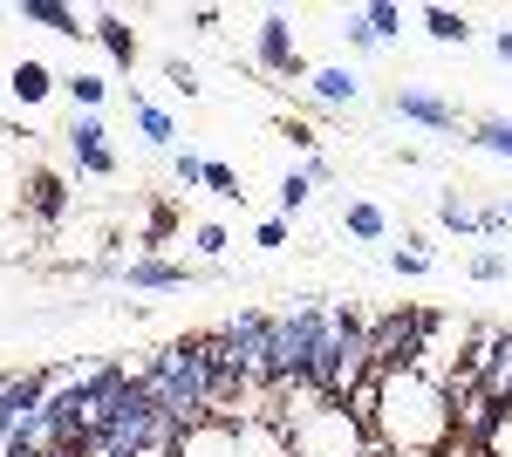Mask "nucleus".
Returning a JSON list of instances; mask_svg holds the SVG:
<instances>
[{
  "label": "nucleus",
  "mask_w": 512,
  "mask_h": 457,
  "mask_svg": "<svg viewBox=\"0 0 512 457\" xmlns=\"http://www.w3.org/2000/svg\"><path fill=\"white\" fill-rule=\"evenodd\" d=\"M349 410L369 423V437L390 457H444L458 444L451 430V389L431 382L424 369H396V376H362Z\"/></svg>",
  "instance_id": "f257e3e1"
},
{
  "label": "nucleus",
  "mask_w": 512,
  "mask_h": 457,
  "mask_svg": "<svg viewBox=\"0 0 512 457\" xmlns=\"http://www.w3.org/2000/svg\"><path fill=\"white\" fill-rule=\"evenodd\" d=\"M137 389H144V403H151V410H164V417L178 423V430L205 423V389H212V362H205L198 335L151 348V355H144V376H137Z\"/></svg>",
  "instance_id": "f03ea898"
},
{
  "label": "nucleus",
  "mask_w": 512,
  "mask_h": 457,
  "mask_svg": "<svg viewBox=\"0 0 512 457\" xmlns=\"http://www.w3.org/2000/svg\"><path fill=\"white\" fill-rule=\"evenodd\" d=\"M219 335L233 342V369L246 389H274V314L267 307H239L219 321Z\"/></svg>",
  "instance_id": "7ed1b4c3"
},
{
  "label": "nucleus",
  "mask_w": 512,
  "mask_h": 457,
  "mask_svg": "<svg viewBox=\"0 0 512 457\" xmlns=\"http://www.w3.org/2000/svg\"><path fill=\"white\" fill-rule=\"evenodd\" d=\"M287 444H294V457H362L369 451V423L355 417L349 403H328L308 423H294Z\"/></svg>",
  "instance_id": "20e7f679"
},
{
  "label": "nucleus",
  "mask_w": 512,
  "mask_h": 457,
  "mask_svg": "<svg viewBox=\"0 0 512 457\" xmlns=\"http://www.w3.org/2000/svg\"><path fill=\"white\" fill-rule=\"evenodd\" d=\"M424 321L431 314H383L369 335H362V362L369 376H396V369H417V348H424Z\"/></svg>",
  "instance_id": "39448f33"
},
{
  "label": "nucleus",
  "mask_w": 512,
  "mask_h": 457,
  "mask_svg": "<svg viewBox=\"0 0 512 457\" xmlns=\"http://www.w3.org/2000/svg\"><path fill=\"white\" fill-rule=\"evenodd\" d=\"M253 48H260V69L267 76H308V62H301V41H294V21L287 14H260V28H253Z\"/></svg>",
  "instance_id": "423d86ee"
},
{
  "label": "nucleus",
  "mask_w": 512,
  "mask_h": 457,
  "mask_svg": "<svg viewBox=\"0 0 512 457\" xmlns=\"http://www.w3.org/2000/svg\"><path fill=\"white\" fill-rule=\"evenodd\" d=\"M69 157H76L82 178H110L117 171V151H110V130H103V116L82 110L76 123H69Z\"/></svg>",
  "instance_id": "0eeeda50"
},
{
  "label": "nucleus",
  "mask_w": 512,
  "mask_h": 457,
  "mask_svg": "<svg viewBox=\"0 0 512 457\" xmlns=\"http://www.w3.org/2000/svg\"><path fill=\"white\" fill-rule=\"evenodd\" d=\"M117 280H123V287H144V294H178V287H192L198 273L192 267H171V260H144V253H137V260H123V267H117Z\"/></svg>",
  "instance_id": "6e6552de"
},
{
  "label": "nucleus",
  "mask_w": 512,
  "mask_h": 457,
  "mask_svg": "<svg viewBox=\"0 0 512 457\" xmlns=\"http://www.w3.org/2000/svg\"><path fill=\"white\" fill-rule=\"evenodd\" d=\"M396 116H410L424 130H458V103H444L431 89H396Z\"/></svg>",
  "instance_id": "1a4fd4ad"
},
{
  "label": "nucleus",
  "mask_w": 512,
  "mask_h": 457,
  "mask_svg": "<svg viewBox=\"0 0 512 457\" xmlns=\"http://www.w3.org/2000/svg\"><path fill=\"white\" fill-rule=\"evenodd\" d=\"M14 14H21V21H35V28H48V35H62V41L89 35V21H76V7H62V0H21Z\"/></svg>",
  "instance_id": "9d476101"
},
{
  "label": "nucleus",
  "mask_w": 512,
  "mask_h": 457,
  "mask_svg": "<svg viewBox=\"0 0 512 457\" xmlns=\"http://www.w3.org/2000/svg\"><path fill=\"white\" fill-rule=\"evenodd\" d=\"M308 89H315V103H328V110H349L355 96H362V76L342 69V62H328V69H308Z\"/></svg>",
  "instance_id": "9b49d317"
},
{
  "label": "nucleus",
  "mask_w": 512,
  "mask_h": 457,
  "mask_svg": "<svg viewBox=\"0 0 512 457\" xmlns=\"http://www.w3.org/2000/svg\"><path fill=\"white\" fill-rule=\"evenodd\" d=\"M178 457H239V430L233 423H192L178 437Z\"/></svg>",
  "instance_id": "f8f14e48"
},
{
  "label": "nucleus",
  "mask_w": 512,
  "mask_h": 457,
  "mask_svg": "<svg viewBox=\"0 0 512 457\" xmlns=\"http://www.w3.org/2000/svg\"><path fill=\"white\" fill-rule=\"evenodd\" d=\"M233 430H239V457H294V444H287V430H280L274 417L233 423Z\"/></svg>",
  "instance_id": "ddd939ff"
},
{
  "label": "nucleus",
  "mask_w": 512,
  "mask_h": 457,
  "mask_svg": "<svg viewBox=\"0 0 512 457\" xmlns=\"http://www.w3.org/2000/svg\"><path fill=\"white\" fill-rule=\"evenodd\" d=\"M349 21H355V28H362L369 41H376V48L403 35V7H396V0H369V7H349Z\"/></svg>",
  "instance_id": "4468645a"
},
{
  "label": "nucleus",
  "mask_w": 512,
  "mask_h": 457,
  "mask_svg": "<svg viewBox=\"0 0 512 457\" xmlns=\"http://www.w3.org/2000/svg\"><path fill=\"white\" fill-rule=\"evenodd\" d=\"M89 35L103 41V55H110L117 69L137 62V35H130V21H123V14H96V21H89Z\"/></svg>",
  "instance_id": "2eb2a0df"
},
{
  "label": "nucleus",
  "mask_w": 512,
  "mask_h": 457,
  "mask_svg": "<svg viewBox=\"0 0 512 457\" xmlns=\"http://www.w3.org/2000/svg\"><path fill=\"white\" fill-rule=\"evenodd\" d=\"M499 410H512V328H499V348H492V369H485V382H478Z\"/></svg>",
  "instance_id": "dca6fc26"
},
{
  "label": "nucleus",
  "mask_w": 512,
  "mask_h": 457,
  "mask_svg": "<svg viewBox=\"0 0 512 457\" xmlns=\"http://www.w3.org/2000/svg\"><path fill=\"white\" fill-rule=\"evenodd\" d=\"M28 212H35L41 226H55V219L69 212V191H62V178H48V171H35V178H28Z\"/></svg>",
  "instance_id": "f3484780"
},
{
  "label": "nucleus",
  "mask_w": 512,
  "mask_h": 457,
  "mask_svg": "<svg viewBox=\"0 0 512 457\" xmlns=\"http://www.w3.org/2000/svg\"><path fill=\"white\" fill-rule=\"evenodd\" d=\"M342 226H349L355 239H390V212H383L376 198H349V205H342Z\"/></svg>",
  "instance_id": "a211bd4d"
},
{
  "label": "nucleus",
  "mask_w": 512,
  "mask_h": 457,
  "mask_svg": "<svg viewBox=\"0 0 512 457\" xmlns=\"http://www.w3.org/2000/svg\"><path fill=\"white\" fill-rule=\"evenodd\" d=\"M130 116H137V130H144V144H158V151H171L178 144V123L158 110V103H144V96H130Z\"/></svg>",
  "instance_id": "6ab92c4d"
},
{
  "label": "nucleus",
  "mask_w": 512,
  "mask_h": 457,
  "mask_svg": "<svg viewBox=\"0 0 512 457\" xmlns=\"http://www.w3.org/2000/svg\"><path fill=\"white\" fill-rule=\"evenodd\" d=\"M55 69H48V62H14V82H7V89H14V96H21V103H41V96H55Z\"/></svg>",
  "instance_id": "aec40b11"
},
{
  "label": "nucleus",
  "mask_w": 512,
  "mask_h": 457,
  "mask_svg": "<svg viewBox=\"0 0 512 457\" xmlns=\"http://www.w3.org/2000/svg\"><path fill=\"white\" fill-rule=\"evenodd\" d=\"M437 226L458 232V239H485V232H478V212L458 198V191H444V198H437Z\"/></svg>",
  "instance_id": "412c9836"
},
{
  "label": "nucleus",
  "mask_w": 512,
  "mask_h": 457,
  "mask_svg": "<svg viewBox=\"0 0 512 457\" xmlns=\"http://www.w3.org/2000/svg\"><path fill=\"white\" fill-rule=\"evenodd\" d=\"M424 35H431V41H458V48H465V41H472V21H465L458 7H424Z\"/></svg>",
  "instance_id": "4be33fe9"
},
{
  "label": "nucleus",
  "mask_w": 512,
  "mask_h": 457,
  "mask_svg": "<svg viewBox=\"0 0 512 457\" xmlns=\"http://www.w3.org/2000/svg\"><path fill=\"white\" fill-rule=\"evenodd\" d=\"M472 144H478V151H492V157H512V116H478Z\"/></svg>",
  "instance_id": "5701e85b"
},
{
  "label": "nucleus",
  "mask_w": 512,
  "mask_h": 457,
  "mask_svg": "<svg viewBox=\"0 0 512 457\" xmlns=\"http://www.w3.org/2000/svg\"><path fill=\"white\" fill-rule=\"evenodd\" d=\"M62 89H69V96H76L82 110H96V103H103V96H110V82H103V76H89V69H76V76H62Z\"/></svg>",
  "instance_id": "b1692460"
},
{
  "label": "nucleus",
  "mask_w": 512,
  "mask_h": 457,
  "mask_svg": "<svg viewBox=\"0 0 512 457\" xmlns=\"http://www.w3.org/2000/svg\"><path fill=\"white\" fill-rule=\"evenodd\" d=\"M308 198H315V185H308V171H287V178H280V212H287V219H294V212H301Z\"/></svg>",
  "instance_id": "393cba45"
},
{
  "label": "nucleus",
  "mask_w": 512,
  "mask_h": 457,
  "mask_svg": "<svg viewBox=\"0 0 512 457\" xmlns=\"http://www.w3.org/2000/svg\"><path fill=\"white\" fill-rule=\"evenodd\" d=\"M205 191H212V198H246V191H239V171H233V164H219V157L205 164Z\"/></svg>",
  "instance_id": "a878e982"
},
{
  "label": "nucleus",
  "mask_w": 512,
  "mask_h": 457,
  "mask_svg": "<svg viewBox=\"0 0 512 457\" xmlns=\"http://www.w3.org/2000/svg\"><path fill=\"white\" fill-rule=\"evenodd\" d=\"M226 246H233V232H226V226H192V253H205V260H226Z\"/></svg>",
  "instance_id": "bb28decb"
},
{
  "label": "nucleus",
  "mask_w": 512,
  "mask_h": 457,
  "mask_svg": "<svg viewBox=\"0 0 512 457\" xmlns=\"http://www.w3.org/2000/svg\"><path fill=\"white\" fill-rule=\"evenodd\" d=\"M205 164H212V157H192V151H171V178H178V185L192 191V185H205Z\"/></svg>",
  "instance_id": "cd10ccee"
},
{
  "label": "nucleus",
  "mask_w": 512,
  "mask_h": 457,
  "mask_svg": "<svg viewBox=\"0 0 512 457\" xmlns=\"http://www.w3.org/2000/svg\"><path fill=\"white\" fill-rule=\"evenodd\" d=\"M465 273H472V280H506L512 260H506V253H472V260H465Z\"/></svg>",
  "instance_id": "c85d7f7f"
},
{
  "label": "nucleus",
  "mask_w": 512,
  "mask_h": 457,
  "mask_svg": "<svg viewBox=\"0 0 512 457\" xmlns=\"http://www.w3.org/2000/svg\"><path fill=\"white\" fill-rule=\"evenodd\" d=\"M164 82H171L178 96H198V69H192V62H178V55H164Z\"/></svg>",
  "instance_id": "c756f323"
},
{
  "label": "nucleus",
  "mask_w": 512,
  "mask_h": 457,
  "mask_svg": "<svg viewBox=\"0 0 512 457\" xmlns=\"http://www.w3.org/2000/svg\"><path fill=\"white\" fill-rule=\"evenodd\" d=\"M478 457H512V410H499V423H492V437H485Z\"/></svg>",
  "instance_id": "7c9ffc66"
},
{
  "label": "nucleus",
  "mask_w": 512,
  "mask_h": 457,
  "mask_svg": "<svg viewBox=\"0 0 512 457\" xmlns=\"http://www.w3.org/2000/svg\"><path fill=\"white\" fill-rule=\"evenodd\" d=\"M390 267H396V273H410V280H417V273H431V253H424V246L410 239V253L396 246V253H390Z\"/></svg>",
  "instance_id": "2f4dec72"
},
{
  "label": "nucleus",
  "mask_w": 512,
  "mask_h": 457,
  "mask_svg": "<svg viewBox=\"0 0 512 457\" xmlns=\"http://www.w3.org/2000/svg\"><path fill=\"white\" fill-rule=\"evenodd\" d=\"M301 171H308V185H335V164H328V157H308V164H301Z\"/></svg>",
  "instance_id": "473e14b6"
},
{
  "label": "nucleus",
  "mask_w": 512,
  "mask_h": 457,
  "mask_svg": "<svg viewBox=\"0 0 512 457\" xmlns=\"http://www.w3.org/2000/svg\"><path fill=\"white\" fill-rule=\"evenodd\" d=\"M253 239H260V246H287V219H267V226L253 232Z\"/></svg>",
  "instance_id": "72a5a7b5"
},
{
  "label": "nucleus",
  "mask_w": 512,
  "mask_h": 457,
  "mask_svg": "<svg viewBox=\"0 0 512 457\" xmlns=\"http://www.w3.org/2000/svg\"><path fill=\"white\" fill-rule=\"evenodd\" d=\"M492 48H499V62H512V28H499V35H492Z\"/></svg>",
  "instance_id": "f704fd0d"
},
{
  "label": "nucleus",
  "mask_w": 512,
  "mask_h": 457,
  "mask_svg": "<svg viewBox=\"0 0 512 457\" xmlns=\"http://www.w3.org/2000/svg\"><path fill=\"white\" fill-rule=\"evenodd\" d=\"M130 457H178V451H164V444H151V451H130Z\"/></svg>",
  "instance_id": "c9c22d12"
},
{
  "label": "nucleus",
  "mask_w": 512,
  "mask_h": 457,
  "mask_svg": "<svg viewBox=\"0 0 512 457\" xmlns=\"http://www.w3.org/2000/svg\"><path fill=\"white\" fill-rule=\"evenodd\" d=\"M362 457H390V451H383V444H376V437H369V451H362Z\"/></svg>",
  "instance_id": "e433bc0d"
}]
</instances>
